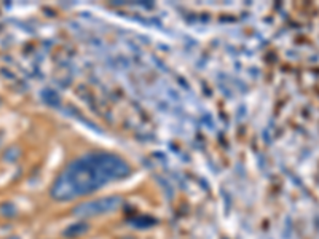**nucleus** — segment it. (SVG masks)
Listing matches in <instances>:
<instances>
[{
  "instance_id": "f03ea898",
  "label": "nucleus",
  "mask_w": 319,
  "mask_h": 239,
  "mask_svg": "<svg viewBox=\"0 0 319 239\" xmlns=\"http://www.w3.org/2000/svg\"><path fill=\"white\" fill-rule=\"evenodd\" d=\"M120 199L117 198H106V199H98L94 202H88V204H82L75 212L78 215H96L99 212H107L112 211L118 206Z\"/></svg>"
},
{
  "instance_id": "f257e3e1",
  "label": "nucleus",
  "mask_w": 319,
  "mask_h": 239,
  "mask_svg": "<svg viewBox=\"0 0 319 239\" xmlns=\"http://www.w3.org/2000/svg\"><path fill=\"white\" fill-rule=\"evenodd\" d=\"M130 166L113 155H86L67 166L54 180L51 196L66 201L86 195L113 179L128 176Z\"/></svg>"
},
{
  "instance_id": "7ed1b4c3",
  "label": "nucleus",
  "mask_w": 319,
  "mask_h": 239,
  "mask_svg": "<svg viewBox=\"0 0 319 239\" xmlns=\"http://www.w3.org/2000/svg\"><path fill=\"white\" fill-rule=\"evenodd\" d=\"M8 239H18V237H8Z\"/></svg>"
}]
</instances>
